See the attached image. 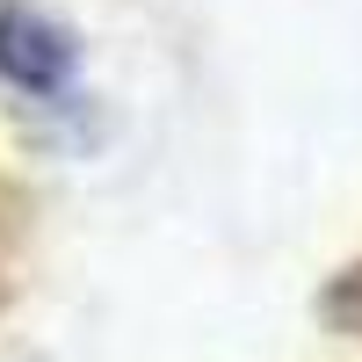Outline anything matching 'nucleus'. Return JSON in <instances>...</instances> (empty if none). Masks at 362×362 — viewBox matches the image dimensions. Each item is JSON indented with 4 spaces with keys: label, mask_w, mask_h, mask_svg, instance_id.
I'll return each instance as SVG.
<instances>
[{
    "label": "nucleus",
    "mask_w": 362,
    "mask_h": 362,
    "mask_svg": "<svg viewBox=\"0 0 362 362\" xmlns=\"http://www.w3.org/2000/svg\"><path fill=\"white\" fill-rule=\"evenodd\" d=\"M66 73H73L66 29L44 22L37 8H0V80L22 95H58Z\"/></svg>",
    "instance_id": "f257e3e1"
}]
</instances>
